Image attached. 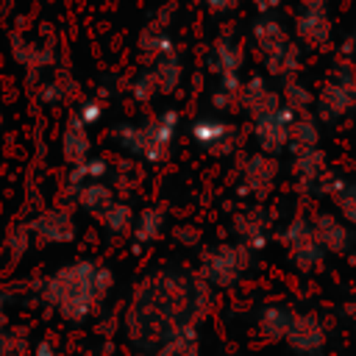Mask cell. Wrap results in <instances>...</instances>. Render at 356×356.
<instances>
[{
	"mask_svg": "<svg viewBox=\"0 0 356 356\" xmlns=\"http://www.w3.org/2000/svg\"><path fill=\"white\" fill-rule=\"evenodd\" d=\"M72 89H75V83L64 75V78H56V81L42 83V86H39V100H42L44 106H58V103H64V100L72 95Z\"/></svg>",
	"mask_w": 356,
	"mask_h": 356,
	"instance_id": "cell-35",
	"label": "cell"
},
{
	"mask_svg": "<svg viewBox=\"0 0 356 356\" xmlns=\"http://www.w3.org/2000/svg\"><path fill=\"white\" fill-rule=\"evenodd\" d=\"M8 298H11V292H3V289H0V331L8 328V312H6Z\"/></svg>",
	"mask_w": 356,
	"mask_h": 356,
	"instance_id": "cell-42",
	"label": "cell"
},
{
	"mask_svg": "<svg viewBox=\"0 0 356 356\" xmlns=\"http://www.w3.org/2000/svg\"><path fill=\"white\" fill-rule=\"evenodd\" d=\"M320 120L314 114H298L295 125H292V136H289V153H298V150H306V147H317L320 145Z\"/></svg>",
	"mask_w": 356,
	"mask_h": 356,
	"instance_id": "cell-28",
	"label": "cell"
},
{
	"mask_svg": "<svg viewBox=\"0 0 356 356\" xmlns=\"http://www.w3.org/2000/svg\"><path fill=\"white\" fill-rule=\"evenodd\" d=\"M172 236H175V242H178V245H186V248H197V245H200V239H203L200 228H195V225H189V222L175 225V228H172Z\"/></svg>",
	"mask_w": 356,
	"mask_h": 356,
	"instance_id": "cell-37",
	"label": "cell"
},
{
	"mask_svg": "<svg viewBox=\"0 0 356 356\" xmlns=\"http://www.w3.org/2000/svg\"><path fill=\"white\" fill-rule=\"evenodd\" d=\"M72 200H75V206L81 211H86L89 217L100 220L111 209V203H117V195H114L111 184H106V181H89V184H83L72 195Z\"/></svg>",
	"mask_w": 356,
	"mask_h": 356,
	"instance_id": "cell-20",
	"label": "cell"
},
{
	"mask_svg": "<svg viewBox=\"0 0 356 356\" xmlns=\"http://www.w3.org/2000/svg\"><path fill=\"white\" fill-rule=\"evenodd\" d=\"M284 342L295 356H325V323L314 312H295V320Z\"/></svg>",
	"mask_w": 356,
	"mask_h": 356,
	"instance_id": "cell-12",
	"label": "cell"
},
{
	"mask_svg": "<svg viewBox=\"0 0 356 356\" xmlns=\"http://www.w3.org/2000/svg\"><path fill=\"white\" fill-rule=\"evenodd\" d=\"M217 289L197 273L181 267H156L131 292L122 328L125 342L139 356H156L170 339L200 323L214 312Z\"/></svg>",
	"mask_w": 356,
	"mask_h": 356,
	"instance_id": "cell-1",
	"label": "cell"
},
{
	"mask_svg": "<svg viewBox=\"0 0 356 356\" xmlns=\"http://www.w3.org/2000/svg\"><path fill=\"white\" fill-rule=\"evenodd\" d=\"M331 200H334V209L337 214L350 225L356 228V178H339V184L334 186L331 192Z\"/></svg>",
	"mask_w": 356,
	"mask_h": 356,
	"instance_id": "cell-30",
	"label": "cell"
},
{
	"mask_svg": "<svg viewBox=\"0 0 356 356\" xmlns=\"http://www.w3.org/2000/svg\"><path fill=\"white\" fill-rule=\"evenodd\" d=\"M295 320V309L286 306V303H264L256 317H253V325H256V334L264 339V342H284L286 334H289V325Z\"/></svg>",
	"mask_w": 356,
	"mask_h": 356,
	"instance_id": "cell-17",
	"label": "cell"
},
{
	"mask_svg": "<svg viewBox=\"0 0 356 356\" xmlns=\"http://www.w3.org/2000/svg\"><path fill=\"white\" fill-rule=\"evenodd\" d=\"M250 39H253L256 50L261 53V58L270 56V53H275V50H281L284 44L292 42L289 33H286V28H284L278 19H273V17H259V19L250 25Z\"/></svg>",
	"mask_w": 356,
	"mask_h": 356,
	"instance_id": "cell-21",
	"label": "cell"
},
{
	"mask_svg": "<svg viewBox=\"0 0 356 356\" xmlns=\"http://www.w3.org/2000/svg\"><path fill=\"white\" fill-rule=\"evenodd\" d=\"M281 106H284L281 89H273L264 75H250V78L242 83L239 108H242L250 120H256V117H261V114H270V111H278Z\"/></svg>",
	"mask_w": 356,
	"mask_h": 356,
	"instance_id": "cell-16",
	"label": "cell"
},
{
	"mask_svg": "<svg viewBox=\"0 0 356 356\" xmlns=\"http://www.w3.org/2000/svg\"><path fill=\"white\" fill-rule=\"evenodd\" d=\"M150 72L156 78V86H159V95H172L178 86H181V78H184V64H181V56L172 50L161 58H156L150 64Z\"/></svg>",
	"mask_w": 356,
	"mask_h": 356,
	"instance_id": "cell-24",
	"label": "cell"
},
{
	"mask_svg": "<svg viewBox=\"0 0 356 356\" xmlns=\"http://www.w3.org/2000/svg\"><path fill=\"white\" fill-rule=\"evenodd\" d=\"M156 356H200V331L197 328H189V331L178 334Z\"/></svg>",
	"mask_w": 356,
	"mask_h": 356,
	"instance_id": "cell-34",
	"label": "cell"
},
{
	"mask_svg": "<svg viewBox=\"0 0 356 356\" xmlns=\"http://www.w3.org/2000/svg\"><path fill=\"white\" fill-rule=\"evenodd\" d=\"M295 120H298V114L289 106H281L278 111H270V114L256 117L253 120V139H256L259 150L278 159L289 147V136H292Z\"/></svg>",
	"mask_w": 356,
	"mask_h": 356,
	"instance_id": "cell-7",
	"label": "cell"
},
{
	"mask_svg": "<svg viewBox=\"0 0 356 356\" xmlns=\"http://www.w3.org/2000/svg\"><path fill=\"white\" fill-rule=\"evenodd\" d=\"M31 245H33V234H31V225L28 222L11 225L8 234H6V239H3V250H6V256H8L11 264L22 261L25 253L31 250Z\"/></svg>",
	"mask_w": 356,
	"mask_h": 356,
	"instance_id": "cell-32",
	"label": "cell"
},
{
	"mask_svg": "<svg viewBox=\"0 0 356 356\" xmlns=\"http://www.w3.org/2000/svg\"><path fill=\"white\" fill-rule=\"evenodd\" d=\"M31 350H33V356H58V345H56V339H50V337L36 339Z\"/></svg>",
	"mask_w": 356,
	"mask_h": 356,
	"instance_id": "cell-40",
	"label": "cell"
},
{
	"mask_svg": "<svg viewBox=\"0 0 356 356\" xmlns=\"http://www.w3.org/2000/svg\"><path fill=\"white\" fill-rule=\"evenodd\" d=\"M31 337L22 325H8L0 331V356H28Z\"/></svg>",
	"mask_w": 356,
	"mask_h": 356,
	"instance_id": "cell-33",
	"label": "cell"
},
{
	"mask_svg": "<svg viewBox=\"0 0 356 356\" xmlns=\"http://www.w3.org/2000/svg\"><path fill=\"white\" fill-rule=\"evenodd\" d=\"M164 225H167V214H164V209H161V206H145V209L136 214V220H134V231H131L136 248H142V245L147 248V245H153L156 239H161Z\"/></svg>",
	"mask_w": 356,
	"mask_h": 356,
	"instance_id": "cell-23",
	"label": "cell"
},
{
	"mask_svg": "<svg viewBox=\"0 0 356 356\" xmlns=\"http://www.w3.org/2000/svg\"><path fill=\"white\" fill-rule=\"evenodd\" d=\"M214 14H228L234 6H236V0H203Z\"/></svg>",
	"mask_w": 356,
	"mask_h": 356,
	"instance_id": "cell-41",
	"label": "cell"
},
{
	"mask_svg": "<svg viewBox=\"0 0 356 356\" xmlns=\"http://www.w3.org/2000/svg\"><path fill=\"white\" fill-rule=\"evenodd\" d=\"M281 97H284V106H289L295 114H312V106H314V95L312 89L300 81V78H289L281 83Z\"/></svg>",
	"mask_w": 356,
	"mask_h": 356,
	"instance_id": "cell-31",
	"label": "cell"
},
{
	"mask_svg": "<svg viewBox=\"0 0 356 356\" xmlns=\"http://www.w3.org/2000/svg\"><path fill=\"white\" fill-rule=\"evenodd\" d=\"M0 128H3V117H0Z\"/></svg>",
	"mask_w": 356,
	"mask_h": 356,
	"instance_id": "cell-47",
	"label": "cell"
},
{
	"mask_svg": "<svg viewBox=\"0 0 356 356\" xmlns=\"http://www.w3.org/2000/svg\"><path fill=\"white\" fill-rule=\"evenodd\" d=\"M86 128L89 125H83V120L75 111L67 117V125L61 131V156L70 167H75L92 156V136Z\"/></svg>",
	"mask_w": 356,
	"mask_h": 356,
	"instance_id": "cell-19",
	"label": "cell"
},
{
	"mask_svg": "<svg viewBox=\"0 0 356 356\" xmlns=\"http://www.w3.org/2000/svg\"><path fill=\"white\" fill-rule=\"evenodd\" d=\"M278 170H281V164L275 156H267L261 150L250 153L239 170V178H242L239 195H250V197H256V203H264L278 184Z\"/></svg>",
	"mask_w": 356,
	"mask_h": 356,
	"instance_id": "cell-9",
	"label": "cell"
},
{
	"mask_svg": "<svg viewBox=\"0 0 356 356\" xmlns=\"http://www.w3.org/2000/svg\"><path fill=\"white\" fill-rule=\"evenodd\" d=\"M261 61H264L267 75H270V78H278V81L284 83V81H289V78H298V75H300L303 53H300V47H298L295 42H289V44H284L281 50H275V53L264 56Z\"/></svg>",
	"mask_w": 356,
	"mask_h": 356,
	"instance_id": "cell-22",
	"label": "cell"
},
{
	"mask_svg": "<svg viewBox=\"0 0 356 356\" xmlns=\"http://www.w3.org/2000/svg\"><path fill=\"white\" fill-rule=\"evenodd\" d=\"M289 170H292V178H295L298 192H303V195H320L323 178L328 172V153L320 145L317 147L298 150V153H292Z\"/></svg>",
	"mask_w": 356,
	"mask_h": 356,
	"instance_id": "cell-13",
	"label": "cell"
},
{
	"mask_svg": "<svg viewBox=\"0 0 356 356\" xmlns=\"http://www.w3.org/2000/svg\"><path fill=\"white\" fill-rule=\"evenodd\" d=\"M312 222H314L317 239L323 242V248H325L328 253H334V256H345V253L353 250V245H356V234H353V228H350L339 214L320 209V211L312 214Z\"/></svg>",
	"mask_w": 356,
	"mask_h": 356,
	"instance_id": "cell-14",
	"label": "cell"
},
{
	"mask_svg": "<svg viewBox=\"0 0 356 356\" xmlns=\"http://www.w3.org/2000/svg\"><path fill=\"white\" fill-rule=\"evenodd\" d=\"M228 356H239V353H228Z\"/></svg>",
	"mask_w": 356,
	"mask_h": 356,
	"instance_id": "cell-46",
	"label": "cell"
},
{
	"mask_svg": "<svg viewBox=\"0 0 356 356\" xmlns=\"http://www.w3.org/2000/svg\"><path fill=\"white\" fill-rule=\"evenodd\" d=\"M253 6H256L259 14H270V11H275L281 6V0H253Z\"/></svg>",
	"mask_w": 356,
	"mask_h": 356,
	"instance_id": "cell-43",
	"label": "cell"
},
{
	"mask_svg": "<svg viewBox=\"0 0 356 356\" xmlns=\"http://www.w3.org/2000/svg\"><path fill=\"white\" fill-rule=\"evenodd\" d=\"M75 114L83 120V125H95V122L103 120V103L100 100H83Z\"/></svg>",
	"mask_w": 356,
	"mask_h": 356,
	"instance_id": "cell-38",
	"label": "cell"
},
{
	"mask_svg": "<svg viewBox=\"0 0 356 356\" xmlns=\"http://www.w3.org/2000/svg\"><path fill=\"white\" fill-rule=\"evenodd\" d=\"M114 289V273L100 259H72L39 284V298L70 325H83Z\"/></svg>",
	"mask_w": 356,
	"mask_h": 356,
	"instance_id": "cell-2",
	"label": "cell"
},
{
	"mask_svg": "<svg viewBox=\"0 0 356 356\" xmlns=\"http://www.w3.org/2000/svg\"><path fill=\"white\" fill-rule=\"evenodd\" d=\"M172 50H175V44H172L170 31H164V28H159V25H153L147 19V25L139 33V53H142V58L153 64L156 58H161V56H167Z\"/></svg>",
	"mask_w": 356,
	"mask_h": 356,
	"instance_id": "cell-25",
	"label": "cell"
},
{
	"mask_svg": "<svg viewBox=\"0 0 356 356\" xmlns=\"http://www.w3.org/2000/svg\"><path fill=\"white\" fill-rule=\"evenodd\" d=\"M250 264H253L250 248H245L242 242H220L200 253L197 275L217 292H231L239 286V281L245 278Z\"/></svg>",
	"mask_w": 356,
	"mask_h": 356,
	"instance_id": "cell-3",
	"label": "cell"
},
{
	"mask_svg": "<svg viewBox=\"0 0 356 356\" xmlns=\"http://www.w3.org/2000/svg\"><path fill=\"white\" fill-rule=\"evenodd\" d=\"M108 139L134 159H145V128L142 122H117L108 128Z\"/></svg>",
	"mask_w": 356,
	"mask_h": 356,
	"instance_id": "cell-26",
	"label": "cell"
},
{
	"mask_svg": "<svg viewBox=\"0 0 356 356\" xmlns=\"http://www.w3.org/2000/svg\"><path fill=\"white\" fill-rule=\"evenodd\" d=\"M6 11H8V0H3V14H6Z\"/></svg>",
	"mask_w": 356,
	"mask_h": 356,
	"instance_id": "cell-45",
	"label": "cell"
},
{
	"mask_svg": "<svg viewBox=\"0 0 356 356\" xmlns=\"http://www.w3.org/2000/svg\"><path fill=\"white\" fill-rule=\"evenodd\" d=\"M134 220H136V214H134L131 203L117 200V203H111V209L100 217V225H103V231L111 234V236H128V234L134 231Z\"/></svg>",
	"mask_w": 356,
	"mask_h": 356,
	"instance_id": "cell-29",
	"label": "cell"
},
{
	"mask_svg": "<svg viewBox=\"0 0 356 356\" xmlns=\"http://www.w3.org/2000/svg\"><path fill=\"white\" fill-rule=\"evenodd\" d=\"M314 108H317V120L328 125L356 111V67L350 61L337 58L331 64L325 81L320 83Z\"/></svg>",
	"mask_w": 356,
	"mask_h": 356,
	"instance_id": "cell-4",
	"label": "cell"
},
{
	"mask_svg": "<svg viewBox=\"0 0 356 356\" xmlns=\"http://www.w3.org/2000/svg\"><path fill=\"white\" fill-rule=\"evenodd\" d=\"M31 225V234L36 242L42 245H70L75 242L78 236V225H75V217L70 209L64 206H50V209H42L39 214H33L28 220Z\"/></svg>",
	"mask_w": 356,
	"mask_h": 356,
	"instance_id": "cell-11",
	"label": "cell"
},
{
	"mask_svg": "<svg viewBox=\"0 0 356 356\" xmlns=\"http://www.w3.org/2000/svg\"><path fill=\"white\" fill-rule=\"evenodd\" d=\"M342 317L350 320V323H356V298H350L348 303H342Z\"/></svg>",
	"mask_w": 356,
	"mask_h": 356,
	"instance_id": "cell-44",
	"label": "cell"
},
{
	"mask_svg": "<svg viewBox=\"0 0 356 356\" xmlns=\"http://www.w3.org/2000/svg\"><path fill=\"white\" fill-rule=\"evenodd\" d=\"M295 33L309 50H325L334 33L328 0H303L295 17Z\"/></svg>",
	"mask_w": 356,
	"mask_h": 356,
	"instance_id": "cell-6",
	"label": "cell"
},
{
	"mask_svg": "<svg viewBox=\"0 0 356 356\" xmlns=\"http://www.w3.org/2000/svg\"><path fill=\"white\" fill-rule=\"evenodd\" d=\"M234 106H239V95L225 92V89H220V86L211 92V108H217V111H231Z\"/></svg>",
	"mask_w": 356,
	"mask_h": 356,
	"instance_id": "cell-39",
	"label": "cell"
},
{
	"mask_svg": "<svg viewBox=\"0 0 356 356\" xmlns=\"http://www.w3.org/2000/svg\"><path fill=\"white\" fill-rule=\"evenodd\" d=\"M273 225H275V211L267 209L264 203L248 206L239 214H234L231 231L236 236V242H242L245 248H250L253 253L264 250L273 239Z\"/></svg>",
	"mask_w": 356,
	"mask_h": 356,
	"instance_id": "cell-8",
	"label": "cell"
},
{
	"mask_svg": "<svg viewBox=\"0 0 356 356\" xmlns=\"http://www.w3.org/2000/svg\"><path fill=\"white\" fill-rule=\"evenodd\" d=\"M106 175H108V161L100 159V156H89L86 161L70 167V172H67V192L75 195L83 184H89V181H103Z\"/></svg>",
	"mask_w": 356,
	"mask_h": 356,
	"instance_id": "cell-27",
	"label": "cell"
},
{
	"mask_svg": "<svg viewBox=\"0 0 356 356\" xmlns=\"http://www.w3.org/2000/svg\"><path fill=\"white\" fill-rule=\"evenodd\" d=\"M284 250H286V259L289 264L300 273V275H312L317 273L323 264H325V256L328 250L323 248V242L317 239V231H314V222L312 217L306 214H295L284 231L278 234Z\"/></svg>",
	"mask_w": 356,
	"mask_h": 356,
	"instance_id": "cell-5",
	"label": "cell"
},
{
	"mask_svg": "<svg viewBox=\"0 0 356 356\" xmlns=\"http://www.w3.org/2000/svg\"><path fill=\"white\" fill-rule=\"evenodd\" d=\"M156 95H159V86H156V78H153V72H150V67H147V70H142V72L131 81V97H134L136 103H150Z\"/></svg>",
	"mask_w": 356,
	"mask_h": 356,
	"instance_id": "cell-36",
	"label": "cell"
},
{
	"mask_svg": "<svg viewBox=\"0 0 356 356\" xmlns=\"http://www.w3.org/2000/svg\"><path fill=\"white\" fill-rule=\"evenodd\" d=\"M236 125L231 122H222L217 117H203V120H195L192 128H189V136L192 142H197L200 147H209L214 156H228L234 153L236 147Z\"/></svg>",
	"mask_w": 356,
	"mask_h": 356,
	"instance_id": "cell-15",
	"label": "cell"
},
{
	"mask_svg": "<svg viewBox=\"0 0 356 356\" xmlns=\"http://www.w3.org/2000/svg\"><path fill=\"white\" fill-rule=\"evenodd\" d=\"M242 64H245V47H242V42L236 36H231V33L217 36L214 44H211V50H209V56H206L209 72H214L220 78V75L239 72Z\"/></svg>",
	"mask_w": 356,
	"mask_h": 356,
	"instance_id": "cell-18",
	"label": "cell"
},
{
	"mask_svg": "<svg viewBox=\"0 0 356 356\" xmlns=\"http://www.w3.org/2000/svg\"><path fill=\"white\" fill-rule=\"evenodd\" d=\"M134 356H139V353H134Z\"/></svg>",
	"mask_w": 356,
	"mask_h": 356,
	"instance_id": "cell-48",
	"label": "cell"
},
{
	"mask_svg": "<svg viewBox=\"0 0 356 356\" xmlns=\"http://www.w3.org/2000/svg\"><path fill=\"white\" fill-rule=\"evenodd\" d=\"M178 122H181L178 108H164L156 117H150L147 122H142V128H145V159L142 161L161 164L170 159L172 139L178 134Z\"/></svg>",
	"mask_w": 356,
	"mask_h": 356,
	"instance_id": "cell-10",
	"label": "cell"
}]
</instances>
